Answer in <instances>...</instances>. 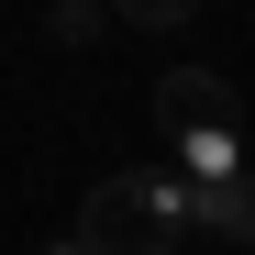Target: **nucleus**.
I'll use <instances>...</instances> for the list:
<instances>
[{"label":"nucleus","instance_id":"nucleus-1","mask_svg":"<svg viewBox=\"0 0 255 255\" xmlns=\"http://www.w3.org/2000/svg\"><path fill=\"white\" fill-rule=\"evenodd\" d=\"M189 233H200V189H189L166 155L111 166V178L78 200V244H89V255H178Z\"/></svg>","mask_w":255,"mask_h":255},{"label":"nucleus","instance_id":"nucleus-2","mask_svg":"<svg viewBox=\"0 0 255 255\" xmlns=\"http://www.w3.org/2000/svg\"><path fill=\"white\" fill-rule=\"evenodd\" d=\"M155 122H166V144H244L233 78H211V67H166L155 78Z\"/></svg>","mask_w":255,"mask_h":255},{"label":"nucleus","instance_id":"nucleus-3","mask_svg":"<svg viewBox=\"0 0 255 255\" xmlns=\"http://www.w3.org/2000/svg\"><path fill=\"white\" fill-rule=\"evenodd\" d=\"M200 233H222V244L255 255V166H244V178H222V189H200Z\"/></svg>","mask_w":255,"mask_h":255},{"label":"nucleus","instance_id":"nucleus-4","mask_svg":"<svg viewBox=\"0 0 255 255\" xmlns=\"http://www.w3.org/2000/svg\"><path fill=\"white\" fill-rule=\"evenodd\" d=\"M111 33V0H56V45H100Z\"/></svg>","mask_w":255,"mask_h":255},{"label":"nucleus","instance_id":"nucleus-5","mask_svg":"<svg viewBox=\"0 0 255 255\" xmlns=\"http://www.w3.org/2000/svg\"><path fill=\"white\" fill-rule=\"evenodd\" d=\"M200 0H111V22H144V33H178Z\"/></svg>","mask_w":255,"mask_h":255},{"label":"nucleus","instance_id":"nucleus-6","mask_svg":"<svg viewBox=\"0 0 255 255\" xmlns=\"http://www.w3.org/2000/svg\"><path fill=\"white\" fill-rule=\"evenodd\" d=\"M45 255H89V244H78V233H56V244H45Z\"/></svg>","mask_w":255,"mask_h":255}]
</instances>
